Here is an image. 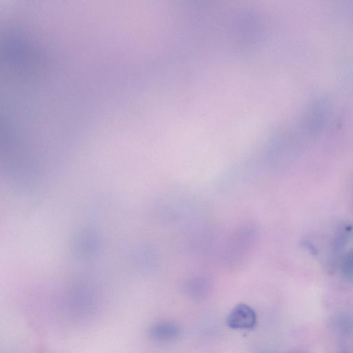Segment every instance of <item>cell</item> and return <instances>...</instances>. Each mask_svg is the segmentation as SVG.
Listing matches in <instances>:
<instances>
[{
    "label": "cell",
    "mask_w": 353,
    "mask_h": 353,
    "mask_svg": "<svg viewBox=\"0 0 353 353\" xmlns=\"http://www.w3.org/2000/svg\"><path fill=\"white\" fill-rule=\"evenodd\" d=\"M181 330L178 325L170 321L154 324L149 330L150 336L155 341L171 342L180 336Z\"/></svg>",
    "instance_id": "7a4b0ae2"
},
{
    "label": "cell",
    "mask_w": 353,
    "mask_h": 353,
    "mask_svg": "<svg viewBox=\"0 0 353 353\" xmlns=\"http://www.w3.org/2000/svg\"><path fill=\"white\" fill-rule=\"evenodd\" d=\"M341 271L343 276L346 279H352V255L351 253L347 254L346 256L343 260Z\"/></svg>",
    "instance_id": "3957f363"
},
{
    "label": "cell",
    "mask_w": 353,
    "mask_h": 353,
    "mask_svg": "<svg viewBox=\"0 0 353 353\" xmlns=\"http://www.w3.org/2000/svg\"><path fill=\"white\" fill-rule=\"evenodd\" d=\"M340 353H348V352H340Z\"/></svg>",
    "instance_id": "277c9868"
},
{
    "label": "cell",
    "mask_w": 353,
    "mask_h": 353,
    "mask_svg": "<svg viewBox=\"0 0 353 353\" xmlns=\"http://www.w3.org/2000/svg\"><path fill=\"white\" fill-rule=\"evenodd\" d=\"M256 321L254 310L249 305H236L227 318V325L234 330H245L253 327Z\"/></svg>",
    "instance_id": "6da1fadb"
}]
</instances>
